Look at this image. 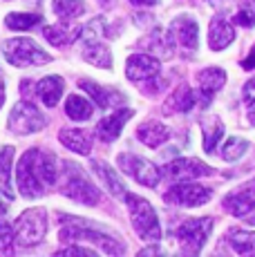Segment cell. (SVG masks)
<instances>
[{
    "label": "cell",
    "mask_w": 255,
    "mask_h": 257,
    "mask_svg": "<svg viewBox=\"0 0 255 257\" xmlns=\"http://www.w3.org/2000/svg\"><path fill=\"white\" fill-rule=\"evenodd\" d=\"M235 25L253 27L255 25V0H239V7L235 12Z\"/></svg>",
    "instance_id": "obj_32"
},
{
    "label": "cell",
    "mask_w": 255,
    "mask_h": 257,
    "mask_svg": "<svg viewBox=\"0 0 255 257\" xmlns=\"http://www.w3.org/2000/svg\"><path fill=\"white\" fill-rule=\"evenodd\" d=\"M125 204H128V210H130V221H132V228L137 230V235L146 241L159 239L161 226L150 201H146L144 197L132 195V192H125Z\"/></svg>",
    "instance_id": "obj_4"
},
{
    "label": "cell",
    "mask_w": 255,
    "mask_h": 257,
    "mask_svg": "<svg viewBox=\"0 0 255 257\" xmlns=\"http://www.w3.org/2000/svg\"><path fill=\"white\" fill-rule=\"evenodd\" d=\"M224 81H226V74L219 67H208V70L199 72L197 83H199V96H202V105H208L210 98L215 96V92L222 90Z\"/></svg>",
    "instance_id": "obj_16"
},
{
    "label": "cell",
    "mask_w": 255,
    "mask_h": 257,
    "mask_svg": "<svg viewBox=\"0 0 255 257\" xmlns=\"http://www.w3.org/2000/svg\"><path fill=\"white\" fill-rule=\"evenodd\" d=\"M242 98H244V103H246V105L251 107V112H255V78H251V81H248L246 85H244Z\"/></svg>",
    "instance_id": "obj_36"
},
{
    "label": "cell",
    "mask_w": 255,
    "mask_h": 257,
    "mask_svg": "<svg viewBox=\"0 0 255 257\" xmlns=\"http://www.w3.org/2000/svg\"><path fill=\"white\" fill-rule=\"evenodd\" d=\"M228 244L233 246L235 253L239 255H255V233L246 230H230L228 233Z\"/></svg>",
    "instance_id": "obj_29"
},
{
    "label": "cell",
    "mask_w": 255,
    "mask_h": 257,
    "mask_svg": "<svg viewBox=\"0 0 255 257\" xmlns=\"http://www.w3.org/2000/svg\"><path fill=\"white\" fill-rule=\"evenodd\" d=\"M61 239H72V241H90L96 244L105 255H121L125 250V246L121 241H116L114 237L103 235L101 230H96L94 226H90L87 221H83L81 217H70V224L61 228Z\"/></svg>",
    "instance_id": "obj_3"
},
{
    "label": "cell",
    "mask_w": 255,
    "mask_h": 257,
    "mask_svg": "<svg viewBox=\"0 0 255 257\" xmlns=\"http://www.w3.org/2000/svg\"><path fill=\"white\" fill-rule=\"evenodd\" d=\"M235 38V32L233 27H230L228 21H224V18H213V23H210V29H208V45L210 49H215V52H219V49L228 47L230 43H233Z\"/></svg>",
    "instance_id": "obj_21"
},
{
    "label": "cell",
    "mask_w": 255,
    "mask_h": 257,
    "mask_svg": "<svg viewBox=\"0 0 255 257\" xmlns=\"http://www.w3.org/2000/svg\"><path fill=\"white\" fill-rule=\"evenodd\" d=\"M224 208L235 217H244L255 208V179H251L248 184L230 190L224 197Z\"/></svg>",
    "instance_id": "obj_12"
},
{
    "label": "cell",
    "mask_w": 255,
    "mask_h": 257,
    "mask_svg": "<svg viewBox=\"0 0 255 257\" xmlns=\"http://www.w3.org/2000/svg\"><path fill=\"white\" fill-rule=\"evenodd\" d=\"M3 56L9 65L16 67H32V65H47L52 61L50 54L41 49L32 38H9L3 43Z\"/></svg>",
    "instance_id": "obj_5"
},
{
    "label": "cell",
    "mask_w": 255,
    "mask_h": 257,
    "mask_svg": "<svg viewBox=\"0 0 255 257\" xmlns=\"http://www.w3.org/2000/svg\"><path fill=\"white\" fill-rule=\"evenodd\" d=\"M253 54H255V47H253Z\"/></svg>",
    "instance_id": "obj_43"
},
{
    "label": "cell",
    "mask_w": 255,
    "mask_h": 257,
    "mask_svg": "<svg viewBox=\"0 0 255 257\" xmlns=\"http://www.w3.org/2000/svg\"><path fill=\"white\" fill-rule=\"evenodd\" d=\"M38 23H43V18L38 14H9L5 18V25L9 29H16V32H25V29H34Z\"/></svg>",
    "instance_id": "obj_31"
},
{
    "label": "cell",
    "mask_w": 255,
    "mask_h": 257,
    "mask_svg": "<svg viewBox=\"0 0 255 257\" xmlns=\"http://www.w3.org/2000/svg\"><path fill=\"white\" fill-rule=\"evenodd\" d=\"M166 175L175 181H190V179H197V177L213 175V168L202 164L199 159H175L173 164H168V168H166Z\"/></svg>",
    "instance_id": "obj_13"
},
{
    "label": "cell",
    "mask_w": 255,
    "mask_h": 257,
    "mask_svg": "<svg viewBox=\"0 0 255 257\" xmlns=\"http://www.w3.org/2000/svg\"><path fill=\"white\" fill-rule=\"evenodd\" d=\"M78 87L90 94V96L94 98V103L101 107V110L114 107V105H119V103L125 101V96H121L119 92L107 90V87H103V85H99V83H94V81H85V78H83V81H78Z\"/></svg>",
    "instance_id": "obj_18"
},
{
    "label": "cell",
    "mask_w": 255,
    "mask_h": 257,
    "mask_svg": "<svg viewBox=\"0 0 255 257\" xmlns=\"http://www.w3.org/2000/svg\"><path fill=\"white\" fill-rule=\"evenodd\" d=\"M251 224H255V217H253V219H251Z\"/></svg>",
    "instance_id": "obj_42"
},
{
    "label": "cell",
    "mask_w": 255,
    "mask_h": 257,
    "mask_svg": "<svg viewBox=\"0 0 255 257\" xmlns=\"http://www.w3.org/2000/svg\"><path fill=\"white\" fill-rule=\"evenodd\" d=\"M14 244H16V233L9 224L0 221V253L3 255H9L14 250Z\"/></svg>",
    "instance_id": "obj_34"
},
{
    "label": "cell",
    "mask_w": 255,
    "mask_h": 257,
    "mask_svg": "<svg viewBox=\"0 0 255 257\" xmlns=\"http://www.w3.org/2000/svg\"><path fill=\"white\" fill-rule=\"evenodd\" d=\"M132 5H137V7H153V5H157L159 0H130Z\"/></svg>",
    "instance_id": "obj_38"
},
{
    "label": "cell",
    "mask_w": 255,
    "mask_h": 257,
    "mask_svg": "<svg viewBox=\"0 0 255 257\" xmlns=\"http://www.w3.org/2000/svg\"><path fill=\"white\" fill-rule=\"evenodd\" d=\"M83 56H85V61L94 67H103V70H110L112 67V52L103 45L101 41L87 43L85 49H83Z\"/></svg>",
    "instance_id": "obj_25"
},
{
    "label": "cell",
    "mask_w": 255,
    "mask_h": 257,
    "mask_svg": "<svg viewBox=\"0 0 255 257\" xmlns=\"http://www.w3.org/2000/svg\"><path fill=\"white\" fill-rule=\"evenodd\" d=\"M65 112L70 118H74V121H87V118L92 116V112H94V107H92V103L87 101V98H83L81 94H70L65 101Z\"/></svg>",
    "instance_id": "obj_27"
},
{
    "label": "cell",
    "mask_w": 255,
    "mask_h": 257,
    "mask_svg": "<svg viewBox=\"0 0 255 257\" xmlns=\"http://www.w3.org/2000/svg\"><path fill=\"white\" fill-rule=\"evenodd\" d=\"M58 139L67 150L76 152V155L87 157L92 152V135L83 127H65L58 132Z\"/></svg>",
    "instance_id": "obj_17"
},
{
    "label": "cell",
    "mask_w": 255,
    "mask_h": 257,
    "mask_svg": "<svg viewBox=\"0 0 255 257\" xmlns=\"http://www.w3.org/2000/svg\"><path fill=\"white\" fill-rule=\"evenodd\" d=\"M222 135H224V125L217 116H210L208 121H204V150L208 155L215 150V146L222 139Z\"/></svg>",
    "instance_id": "obj_30"
},
{
    "label": "cell",
    "mask_w": 255,
    "mask_h": 257,
    "mask_svg": "<svg viewBox=\"0 0 255 257\" xmlns=\"http://www.w3.org/2000/svg\"><path fill=\"white\" fill-rule=\"evenodd\" d=\"M210 228H213V219H208V217H204V219H186L177 228V241L181 250L197 255L204 248L206 239H208Z\"/></svg>",
    "instance_id": "obj_8"
},
{
    "label": "cell",
    "mask_w": 255,
    "mask_h": 257,
    "mask_svg": "<svg viewBox=\"0 0 255 257\" xmlns=\"http://www.w3.org/2000/svg\"><path fill=\"white\" fill-rule=\"evenodd\" d=\"M213 197V190L199 184H190V181H179L164 195V199L173 206H184V208H195L202 206Z\"/></svg>",
    "instance_id": "obj_10"
},
{
    "label": "cell",
    "mask_w": 255,
    "mask_h": 257,
    "mask_svg": "<svg viewBox=\"0 0 255 257\" xmlns=\"http://www.w3.org/2000/svg\"><path fill=\"white\" fill-rule=\"evenodd\" d=\"M52 9L63 21H74V18L85 14V3L83 0H54Z\"/></svg>",
    "instance_id": "obj_28"
},
{
    "label": "cell",
    "mask_w": 255,
    "mask_h": 257,
    "mask_svg": "<svg viewBox=\"0 0 255 257\" xmlns=\"http://www.w3.org/2000/svg\"><path fill=\"white\" fill-rule=\"evenodd\" d=\"M161 70L159 58L148 56V54H132L125 63V74L132 83H146L157 78Z\"/></svg>",
    "instance_id": "obj_11"
},
{
    "label": "cell",
    "mask_w": 255,
    "mask_h": 257,
    "mask_svg": "<svg viewBox=\"0 0 255 257\" xmlns=\"http://www.w3.org/2000/svg\"><path fill=\"white\" fill-rule=\"evenodd\" d=\"M90 166H92V170H94V175L99 177L103 184H105V188L112 192V195H114V197H125V186H123V181H121V177L116 175V172L112 170L110 166L103 164V161H96V159H92Z\"/></svg>",
    "instance_id": "obj_22"
},
{
    "label": "cell",
    "mask_w": 255,
    "mask_h": 257,
    "mask_svg": "<svg viewBox=\"0 0 255 257\" xmlns=\"http://www.w3.org/2000/svg\"><path fill=\"white\" fill-rule=\"evenodd\" d=\"M12 161H14V148L3 146L0 148V190L12 199L14 188H12Z\"/></svg>",
    "instance_id": "obj_26"
},
{
    "label": "cell",
    "mask_w": 255,
    "mask_h": 257,
    "mask_svg": "<svg viewBox=\"0 0 255 257\" xmlns=\"http://www.w3.org/2000/svg\"><path fill=\"white\" fill-rule=\"evenodd\" d=\"M132 114H135V110H130V107H121V110L112 112L110 116H103L99 121V125H96V137H99L103 143H112L114 139H119L125 121L132 118Z\"/></svg>",
    "instance_id": "obj_14"
},
{
    "label": "cell",
    "mask_w": 255,
    "mask_h": 257,
    "mask_svg": "<svg viewBox=\"0 0 255 257\" xmlns=\"http://www.w3.org/2000/svg\"><path fill=\"white\" fill-rule=\"evenodd\" d=\"M116 164H119L121 170H123L125 175H130L137 184H144L148 188H155L157 184H159V179H161L159 168L153 166L148 159H144V157H139V155L121 152V155L116 157Z\"/></svg>",
    "instance_id": "obj_9"
},
{
    "label": "cell",
    "mask_w": 255,
    "mask_h": 257,
    "mask_svg": "<svg viewBox=\"0 0 255 257\" xmlns=\"http://www.w3.org/2000/svg\"><path fill=\"white\" fill-rule=\"evenodd\" d=\"M195 103H197V94L190 90L188 85H181L175 94H170L164 110H166V114H173V112H190Z\"/></svg>",
    "instance_id": "obj_24"
},
{
    "label": "cell",
    "mask_w": 255,
    "mask_h": 257,
    "mask_svg": "<svg viewBox=\"0 0 255 257\" xmlns=\"http://www.w3.org/2000/svg\"><path fill=\"white\" fill-rule=\"evenodd\" d=\"M36 94L45 107H56V103L63 96V78L61 76H45L43 81H38Z\"/></svg>",
    "instance_id": "obj_23"
},
{
    "label": "cell",
    "mask_w": 255,
    "mask_h": 257,
    "mask_svg": "<svg viewBox=\"0 0 255 257\" xmlns=\"http://www.w3.org/2000/svg\"><path fill=\"white\" fill-rule=\"evenodd\" d=\"M5 212H7V206H5V201H3V199H0V221H3Z\"/></svg>",
    "instance_id": "obj_39"
},
{
    "label": "cell",
    "mask_w": 255,
    "mask_h": 257,
    "mask_svg": "<svg viewBox=\"0 0 255 257\" xmlns=\"http://www.w3.org/2000/svg\"><path fill=\"white\" fill-rule=\"evenodd\" d=\"M170 36H173V41L179 43L181 47L195 49L197 47V38H199V27L190 16H179L170 25Z\"/></svg>",
    "instance_id": "obj_15"
},
{
    "label": "cell",
    "mask_w": 255,
    "mask_h": 257,
    "mask_svg": "<svg viewBox=\"0 0 255 257\" xmlns=\"http://www.w3.org/2000/svg\"><path fill=\"white\" fill-rule=\"evenodd\" d=\"M83 29L78 25H67V23H56L43 29V36L47 38V43H52L54 47H65L70 43H74L81 36Z\"/></svg>",
    "instance_id": "obj_19"
},
{
    "label": "cell",
    "mask_w": 255,
    "mask_h": 257,
    "mask_svg": "<svg viewBox=\"0 0 255 257\" xmlns=\"http://www.w3.org/2000/svg\"><path fill=\"white\" fill-rule=\"evenodd\" d=\"M45 116L43 112H38V107L29 101H21L12 107L9 112V130L14 135H32V132H38L45 127Z\"/></svg>",
    "instance_id": "obj_7"
},
{
    "label": "cell",
    "mask_w": 255,
    "mask_h": 257,
    "mask_svg": "<svg viewBox=\"0 0 255 257\" xmlns=\"http://www.w3.org/2000/svg\"><path fill=\"white\" fill-rule=\"evenodd\" d=\"M14 233H16V244L23 248L36 246L43 241L47 233V212L45 208H29L25 210L14 224Z\"/></svg>",
    "instance_id": "obj_6"
},
{
    "label": "cell",
    "mask_w": 255,
    "mask_h": 257,
    "mask_svg": "<svg viewBox=\"0 0 255 257\" xmlns=\"http://www.w3.org/2000/svg\"><path fill=\"white\" fill-rule=\"evenodd\" d=\"M3 103H5V85H3V81H0V107H3Z\"/></svg>",
    "instance_id": "obj_40"
},
{
    "label": "cell",
    "mask_w": 255,
    "mask_h": 257,
    "mask_svg": "<svg viewBox=\"0 0 255 257\" xmlns=\"http://www.w3.org/2000/svg\"><path fill=\"white\" fill-rule=\"evenodd\" d=\"M61 192L65 197H70L72 201H78V204L85 206H94L101 197L99 188L87 179L85 172L78 168V164H72V161H65L61 166Z\"/></svg>",
    "instance_id": "obj_2"
},
{
    "label": "cell",
    "mask_w": 255,
    "mask_h": 257,
    "mask_svg": "<svg viewBox=\"0 0 255 257\" xmlns=\"http://www.w3.org/2000/svg\"><path fill=\"white\" fill-rule=\"evenodd\" d=\"M103 34H105V23H103V18H94V21L85 27V43L101 41Z\"/></svg>",
    "instance_id": "obj_35"
},
{
    "label": "cell",
    "mask_w": 255,
    "mask_h": 257,
    "mask_svg": "<svg viewBox=\"0 0 255 257\" xmlns=\"http://www.w3.org/2000/svg\"><path fill=\"white\" fill-rule=\"evenodd\" d=\"M137 137H139V141L144 143V146L159 148L170 139V130L159 121H146L137 127Z\"/></svg>",
    "instance_id": "obj_20"
},
{
    "label": "cell",
    "mask_w": 255,
    "mask_h": 257,
    "mask_svg": "<svg viewBox=\"0 0 255 257\" xmlns=\"http://www.w3.org/2000/svg\"><path fill=\"white\" fill-rule=\"evenodd\" d=\"M208 3H222V0H208Z\"/></svg>",
    "instance_id": "obj_41"
},
{
    "label": "cell",
    "mask_w": 255,
    "mask_h": 257,
    "mask_svg": "<svg viewBox=\"0 0 255 257\" xmlns=\"http://www.w3.org/2000/svg\"><path fill=\"white\" fill-rule=\"evenodd\" d=\"M246 148H248V141H246V139L233 137V139H228L226 143H224V148H222V159H226V161H237L239 157L246 152Z\"/></svg>",
    "instance_id": "obj_33"
},
{
    "label": "cell",
    "mask_w": 255,
    "mask_h": 257,
    "mask_svg": "<svg viewBox=\"0 0 255 257\" xmlns=\"http://www.w3.org/2000/svg\"><path fill=\"white\" fill-rule=\"evenodd\" d=\"M56 255H58V257H63V255H74V257L87 255V257H94V250L83 248V246H67V248H61V250H58Z\"/></svg>",
    "instance_id": "obj_37"
},
{
    "label": "cell",
    "mask_w": 255,
    "mask_h": 257,
    "mask_svg": "<svg viewBox=\"0 0 255 257\" xmlns=\"http://www.w3.org/2000/svg\"><path fill=\"white\" fill-rule=\"evenodd\" d=\"M58 179L56 157L52 152L32 148L21 157L16 166V184L23 197L38 199L43 197Z\"/></svg>",
    "instance_id": "obj_1"
}]
</instances>
